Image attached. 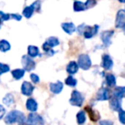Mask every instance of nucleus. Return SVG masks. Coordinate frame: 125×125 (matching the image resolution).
<instances>
[{"instance_id":"1","label":"nucleus","mask_w":125,"mask_h":125,"mask_svg":"<svg viewBox=\"0 0 125 125\" xmlns=\"http://www.w3.org/2000/svg\"><path fill=\"white\" fill-rule=\"evenodd\" d=\"M4 122L7 124H14L15 123L22 124V123L26 122V117L23 112L17 110H14L7 114L4 118Z\"/></svg>"},{"instance_id":"2","label":"nucleus","mask_w":125,"mask_h":125,"mask_svg":"<svg viewBox=\"0 0 125 125\" xmlns=\"http://www.w3.org/2000/svg\"><path fill=\"white\" fill-rule=\"evenodd\" d=\"M77 64H78L79 67L82 68L83 70H89L92 66V62H91V59L88 54H82L79 55L78 60H77Z\"/></svg>"},{"instance_id":"3","label":"nucleus","mask_w":125,"mask_h":125,"mask_svg":"<svg viewBox=\"0 0 125 125\" xmlns=\"http://www.w3.org/2000/svg\"><path fill=\"white\" fill-rule=\"evenodd\" d=\"M21 64L24 70L26 72H31L35 69L36 63L30 55H23L21 58Z\"/></svg>"},{"instance_id":"4","label":"nucleus","mask_w":125,"mask_h":125,"mask_svg":"<svg viewBox=\"0 0 125 125\" xmlns=\"http://www.w3.org/2000/svg\"><path fill=\"white\" fill-rule=\"evenodd\" d=\"M29 125H43L44 124V121H43V117L40 115H38V113H35L34 112H31L28 115L27 120H26Z\"/></svg>"},{"instance_id":"5","label":"nucleus","mask_w":125,"mask_h":125,"mask_svg":"<svg viewBox=\"0 0 125 125\" xmlns=\"http://www.w3.org/2000/svg\"><path fill=\"white\" fill-rule=\"evenodd\" d=\"M69 101L70 104L74 105V106H81L83 105V96L77 90H74L72 93Z\"/></svg>"},{"instance_id":"6","label":"nucleus","mask_w":125,"mask_h":125,"mask_svg":"<svg viewBox=\"0 0 125 125\" xmlns=\"http://www.w3.org/2000/svg\"><path fill=\"white\" fill-rule=\"evenodd\" d=\"M114 34L113 30H108V31H104L100 34V39H101L102 43H103L104 46L108 48L111 44H112V38Z\"/></svg>"},{"instance_id":"7","label":"nucleus","mask_w":125,"mask_h":125,"mask_svg":"<svg viewBox=\"0 0 125 125\" xmlns=\"http://www.w3.org/2000/svg\"><path fill=\"white\" fill-rule=\"evenodd\" d=\"M99 28H100V26H98V25H94V26H86L85 30H84V32H83L84 38H87V39L92 38L93 37H94L98 33Z\"/></svg>"},{"instance_id":"8","label":"nucleus","mask_w":125,"mask_h":125,"mask_svg":"<svg viewBox=\"0 0 125 125\" xmlns=\"http://www.w3.org/2000/svg\"><path fill=\"white\" fill-rule=\"evenodd\" d=\"M125 26V10H120L116 15L115 26L117 28H123Z\"/></svg>"},{"instance_id":"9","label":"nucleus","mask_w":125,"mask_h":125,"mask_svg":"<svg viewBox=\"0 0 125 125\" xmlns=\"http://www.w3.org/2000/svg\"><path fill=\"white\" fill-rule=\"evenodd\" d=\"M33 90H34V86L30 82H27V81H25L23 82L21 85V93L22 94L26 96H30L31 95Z\"/></svg>"},{"instance_id":"10","label":"nucleus","mask_w":125,"mask_h":125,"mask_svg":"<svg viewBox=\"0 0 125 125\" xmlns=\"http://www.w3.org/2000/svg\"><path fill=\"white\" fill-rule=\"evenodd\" d=\"M113 66V61L109 54H103L102 55V67L105 70H111Z\"/></svg>"},{"instance_id":"11","label":"nucleus","mask_w":125,"mask_h":125,"mask_svg":"<svg viewBox=\"0 0 125 125\" xmlns=\"http://www.w3.org/2000/svg\"><path fill=\"white\" fill-rule=\"evenodd\" d=\"M98 100H107L110 99V93L106 88H101L99 89L96 95Z\"/></svg>"},{"instance_id":"12","label":"nucleus","mask_w":125,"mask_h":125,"mask_svg":"<svg viewBox=\"0 0 125 125\" xmlns=\"http://www.w3.org/2000/svg\"><path fill=\"white\" fill-rule=\"evenodd\" d=\"M50 91L53 94H60L63 89V83L61 81H57L56 83H51L50 84Z\"/></svg>"},{"instance_id":"13","label":"nucleus","mask_w":125,"mask_h":125,"mask_svg":"<svg viewBox=\"0 0 125 125\" xmlns=\"http://www.w3.org/2000/svg\"><path fill=\"white\" fill-rule=\"evenodd\" d=\"M61 28H62L65 32H66L69 35L73 34L77 30V27H76L73 22H64V23L61 24Z\"/></svg>"},{"instance_id":"14","label":"nucleus","mask_w":125,"mask_h":125,"mask_svg":"<svg viewBox=\"0 0 125 125\" xmlns=\"http://www.w3.org/2000/svg\"><path fill=\"white\" fill-rule=\"evenodd\" d=\"M110 107L115 112H118L119 110H121V107H122V102H121L120 98H117L114 96L113 98L111 99L110 102Z\"/></svg>"},{"instance_id":"15","label":"nucleus","mask_w":125,"mask_h":125,"mask_svg":"<svg viewBox=\"0 0 125 125\" xmlns=\"http://www.w3.org/2000/svg\"><path fill=\"white\" fill-rule=\"evenodd\" d=\"M79 66L76 61H70L68 65L66 66V72L69 74H75L78 71Z\"/></svg>"},{"instance_id":"16","label":"nucleus","mask_w":125,"mask_h":125,"mask_svg":"<svg viewBox=\"0 0 125 125\" xmlns=\"http://www.w3.org/2000/svg\"><path fill=\"white\" fill-rule=\"evenodd\" d=\"M26 109L31 112H34L38 110V103H37L36 100L34 99H32V98H30V99H28L26 100Z\"/></svg>"},{"instance_id":"17","label":"nucleus","mask_w":125,"mask_h":125,"mask_svg":"<svg viewBox=\"0 0 125 125\" xmlns=\"http://www.w3.org/2000/svg\"><path fill=\"white\" fill-rule=\"evenodd\" d=\"M85 110L87 111L88 112H89V117H90V119L92 121L95 122V121H98L100 119V114H99V112H96V111H94V109H92L91 107H89V106H87L85 108Z\"/></svg>"},{"instance_id":"18","label":"nucleus","mask_w":125,"mask_h":125,"mask_svg":"<svg viewBox=\"0 0 125 125\" xmlns=\"http://www.w3.org/2000/svg\"><path fill=\"white\" fill-rule=\"evenodd\" d=\"M44 44H46L47 46L50 47V48H54V47L58 46L60 44V41L56 37H50L46 39Z\"/></svg>"},{"instance_id":"19","label":"nucleus","mask_w":125,"mask_h":125,"mask_svg":"<svg viewBox=\"0 0 125 125\" xmlns=\"http://www.w3.org/2000/svg\"><path fill=\"white\" fill-rule=\"evenodd\" d=\"M87 10L86 9V5L85 3H83L81 1H77L75 0L74 3H73V10L75 12H80V11H83V10Z\"/></svg>"},{"instance_id":"20","label":"nucleus","mask_w":125,"mask_h":125,"mask_svg":"<svg viewBox=\"0 0 125 125\" xmlns=\"http://www.w3.org/2000/svg\"><path fill=\"white\" fill-rule=\"evenodd\" d=\"M27 52H28V55L34 58L37 57L39 54V49L37 46H34V45H29L27 48Z\"/></svg>"},{"instance_id":"21","label":"nucleus","mask_w":125,"mask_h":125,"mask_svg":"<svg viewBox=\"0 0 125 125\" xmlns=\"http://www.w3.org/2000/svg\"><path fill=\"white\" fill-rule=\"evenodd\" d=\"M125 94V87H121V86H118V87H116L113 90V95L115 97L120 98L122 99Z\"/></svg>"},{"instance_id":"22","label":"nucleus","mask_w":125,"mask_h":125,"mask_svg":"<svg viewBox=\"0 0 125 125\" xmlns=\"http://www.w3.org/2000/svg\"><path fill=\"white\" fill-rule=\"evenodd\" d=\"M35 11L34 8L32 7V5H30V6H26L25 7V9L23 10V12H22V15L26 17V19H30L33 15V12Z\"/></svg>"},{"instance_id":"23","label":"nucleus","mask_w":125,"mask_h":125,"mask_svg":"<svg viewBox=\"0 0 125 125\" xmlns=\"http://www.w3.org/2000/svg\"><path fill=\"white\" fill-rule=\"evenodd\" d=\"M11 74L15 80H20L25 75V70L24 69H15L11 72Z\"/></svg>"},{"instance_id":"24","label":"nucleus","mask_w":125,"mask_h":125,"mask_svg":"<svg viewBox=\"0 0 125 125\" xmlns=\"http://www.w3.org/2000/svg\"><path fill=\"white\" fill-rule=\"evenodd\" d=\"M3 102L5 105L10 106V105H13V104L15 103V98H14V95L11 94H7L6 95L3 97Z\"/></svg>"},{"instance_id":"25","label":"nucleus","mask_w":125,"mask_h":125,"mask_svg":"<svg viewBox=\"0 0 125 125\" xmlns=\"http://www.w3.org/2000/svg\"><path fill=\"white\" fill-rule=\"evenodd\" d=\"M10 48H11L10 43L7 40L5 39L0 40V51L1 52H7V51L10 50Z\"/></svg>"},{"instance_id":"26","label":"nucleus","mask_w":125,"mask_h":125,"mask_svg":"<svg viewBox=\"0 0 125 125\" xmlns=\"http://www.w3.org/2000/svg\"><path fill=\"white\" fill-rule=\"evenodd\" d=\"M105 82L109 87H113L116 85V77L113 74H107L105 77Z\"/></svg>"},{"instance_id":"27","label":"nucleus","mask_w":125,"mask_h":125,"mask_svg":"<svg viewBox=\"0 0 125 125\" xmlns=\"http://www.w3.org/2000/svg\"><path fill=\"white\" fill-rule=\"evenodd\" d=\"M77 121L78 124H83L86 121V116L85 112L83 111H80L77 114Z\"/></svg>"},{"instance_id":"28","label":"nucleus","mask_w":125,"mask_h":125,"mask_svg":"<svg viewBox=\"0 0 125 125\" xmlns=\"http://www.w3.org/2000/svg\"><path fill=\"white\" fill-rule=\"evenodd\" d=\"M65 83L66 85L70 86V87H75L77 85V79L74 78L73 76H69L68 77H66Z\"/></svg>"},{"instance_id":"29","label":"nucleus","mask_w":125,"mask_h":125,"mask_svg":"<svg viewBox=\"0 0 125 125\" xmlns=\"http://www.w3.org/2000/svg\"><path fill=\"white\" fill-rule=\"evenodd\" d=\"M10 70V66L6 64H3V63L0 62V75L3 74V73H8L9 71Z\"/></svg>"},{"instance_id":"30","label":"nucleus","mask_w":125,"mask_h":125,"mask_svg":"<svg viewBox=\"0 0 125 125\" xmlns=\"http://www.w3.org/2000/svg\"><path fill=\"white\" fill-rule=\"evenodd\" d=\"M97 3V0H87V2L85 3L86 9H91L93 7H94Z\"/></svg>"},{"instance_id":"31","label":"nucleus","mask_w":125,"mask_h":125,"mask_svg":"<svg viewBox=\"0 0 125 125\" xmlns=\"http://www.w3.org/2000/svg\"><path fill=\"white\" fill-rule=\"evenodd\" d=\"M118 117H119V121L121 124L125 125V112L124 110H119L118 111Z\"/></svg>"},{"instance_id":"32","label":"nucleus","mask_w":125,"mask_h":125,"mask_svg":"<svg viewBox=\"0 0 125 125\" xmlns=\"http://www.w3.org/2000/svg\"><path fill=\"white\" fill-rule=\"evenodd\" d=\"M0 18L3 20V21H9L11 18V16H10V14L4 13V12L0 10Z\"/></svg>"},{"instance_id":"33","label":"nucleus","mask_w":125,"mask_h":125,"mask_svg":"<svg viewBox=\"0 0 125 125\" xmlns=\"http://www.w3.org/2000/svg\"><path fill=\"white\" fill-rule=\"evenodd\" d=\"M31 5H32V7L34 8L35 11H37V12L40 11V8H41V1H40V0L35 1L33 3H31Z\"/></svg>"},{"instance_id":"34","label":"nucleus","mask_w":125,"mask_h":125,"mask_svg":"<svg viewBox=\"0 0 125 125\" xmlns=\"http://www.w3.org/2000/svg\"><path fill=\"white\" fill-rule=\"evenodd\" d=\"M85 27H86V25L85 24H81L79 25L77 27V31L78 32L79 35H83V32H84V30H85Z\"/></svg>"},{"instance_id":"35","label":"nucleus","mask_w":125,"mask_h":125,"mask_svg":"<svg viewBox=\"0 0 125 125\" xmlns=\"http://www.w3.org/2000/svg\"><path fill=\"white\" fill-rule=\"evenodd\" d=\"M30 77H31V81H32L34 83H38L40 82V78L39 77H38L37 74H34V73H31V75H30Z\"/></svg>"},{"instance_id":"36","label":"nucleus","mask_w":125,"mask_h":125,"mask_svg":"<svg viewBox=\"0 0 125 125\" xmlns=\"http://www.w3.org/2000/svg\"><path fill=\"white\" fill-rule=\"evenodd\" d=\"M10 16H11L12 19H15V21H20L22 18L21 15H19V14H10Z\"/></svg>"},{"instance_id":"37","label":"nucleus","mask_w":125,"mask_h":125,"mask_svg":"<svg viewBox=\"0 0 125 125\" xmlns=\"http://www.w3.org/2000/svg\"><path fill=\"white\" fill-rule=\"evenodd\" d=\"M99 124L100 125H113V122L110 120H101Z\"/></svg>"},{"instance_id":"38","label":"nucleus","mask_w":125,"mask_h":125,"mask_svg":"<svg viewBox=\"0 0 125 125\" xmlns=\"http://www.w3.org/2000/svg\"><path fill=\"white\" fill-rule=\"evenodd\" d=\"M5 112H6V110H5V108L2 105H0V119L3 118V116L5 115Z\"/></svg>"},{"instance_id":"39","label":"nucleus","mask_w":125,"mask_h":125,"mask_svg":"<svg viewBox=\"0 0 125 125\" xmlns=\"http://www.w3.org/2000/svg\"><path fill=\"white\" fill-rule=\"evenodd\" d=\"M118 2H120V3H125V0H117Z\"/></svg>"},{"instance_id":"40","label":"nucleus","mask_w":125,"mask_h":125,"mask_svg":"<svg viewBox=\"0 0 125 125\" xmlns=\"http://www.w3.org/2000/svg\"><path fill=\"white\" fill-rule=\"evenodd\" d=\"M19 125H29L27 124V123H22V124H20Z\"/></svg>"},{"instance_id":"41","label":"nucleus","mask_w":125,"mask_h":125,"mask_svg":"<svg viewBox=\"0 0 125 125\" xmlns=\"http://www.w3.org/2000/svg\"><path fill=\"white\" fill-rule=\"evenodd\" d=\"M2 21H3V20H2V19H1V18H0V27H1V24H2Z\"/></svg>"},{"instance_id":"42","label":"nucleus","mask_w":125,"mask_h":125,"mask_svg":"<svg viewBox=\"0 0 125 125\" xmlns=\"http://www.w3.org/2000/svg\"><path fill=\"white\" fill-rule=\"evenodd\" d=\"M123 29H124V33H125V26H124V27H123Z\"/></svg>"},{"instance_id":"43","label":"nucleus","mask_w":125,"mask_h":125,"mask_svg":"<svg viewBox=\"0 0 125 125\" xmlns=\"http://www.w3.org/2000/svg\"><path fill=\"white\" fill-rule=\"evenodd\" d=\"M74 1H75V0H74Z\"/></svg>"}]
</instances>
